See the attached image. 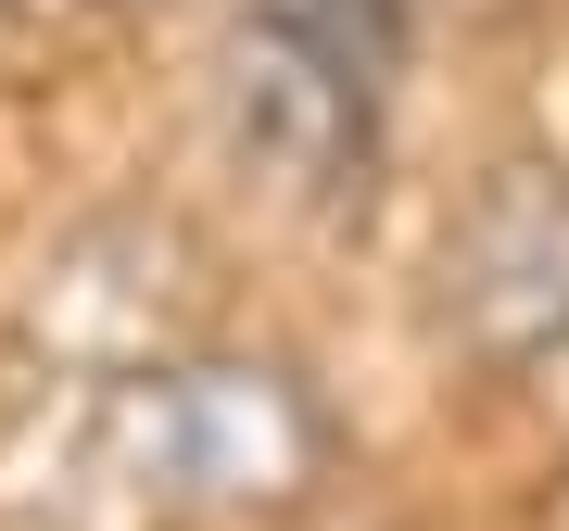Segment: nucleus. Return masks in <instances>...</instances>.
Listing matches in <instances>:
<instances>
[{"instance_id": "obj_1", "label": "nucleus", "mask_w": 569, "mask_h": 531, "mask_svg": "<svg viewBox=\"0 0 569 531\" xmlns=\"http://www.w3.org/2000/svg\"><path fill=\"white\" fill-rule=\"evenodd\" d=\"M114 455L164 519H291L329 481V405L279 354H178L114 405Z\"/></svg>"}, {"instance_id": "obj_2", "label": "nucleus", "mask_w": 569, "mask_h": 531, "mask_svg": "<svg viewBox=\"0 0 569 531\" xmlns=\"http://www.w3.org/2000/svg\"><path fill=\"white\" fill-rule=\"evenodd\" d=\"M443 317L493 354V368L569 342V178L507 164V178L468 203V228L443 241Z\"/></svg>"}, {"instance_id": "obj_3", "label": "nucleus", "mask_w": 569, "mask_h": 531, "mask_svg": "<svg viewBox=\"0 0 569 531\" xmlns=\"http://www.w3.org/2000/svg\"><path fill=\"white\" fill-rule=\"evenodd\" d=\"M380 102L392 89H355V77H329L305 51L228 39V140H241V164H266V178L305 190V203L367 190V164H380Z\"/></svg>"}, {"instance_id": "obj_4", "label": "nucleus", "mask_w": 569, "mask_h": 531, "mask_svg": "<svg viewBox=\"0 0 569 531\" xmlns=\"http://www.w3.org/2000/svg\"><path fill=\"white\" fill-rule=\"evenodd\" d=\"M241 39L305 51V63H329V77H355V89H392V63H406V0H241Z\"/></svg>"}, {"instance_id": "obj_5", "label": "nucleus", "mask_w": 569, "mask_h": 531, "mask_svg": "<svg viewBox=\"0 0 569 531\" xmlns=\"http://www.w3.org/2000/svg\"><path fill=\"white\" fill-rule=\"evenodd\" d=\"M51 13H89V0H51Z\"/></svg>"}]
</instances>
